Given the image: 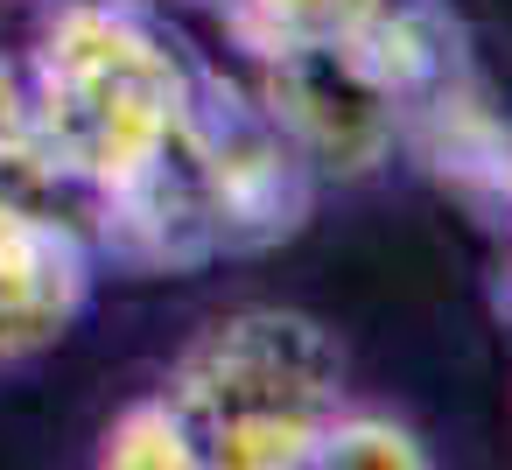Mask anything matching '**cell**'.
<instances>
[{"mask_svg": "<svg viewBox=\"0 0 512 470\" xmlns=\"http://www.w3.org/2000/svg\"><path fill=\"white\" fill-rule=\"evenodd\" d=\"M197 92L183 43L134 0H71L50 15L29 64V113L50 162L99 190L148 141H162Z\"/></svg>", "mask_w": 512, "mask_h": 470, "instance_id": "obj_1", "label": "cell"}, {"mask_svg": "<svg viewBox=\"0 0 512 470\" xmlns=\"http://www.w3.org/2000/svg\"><path fill=\"white\" fill-rule=\"evenodd\" d=\"M211 470H316V435L344 407V351L316 316H218L162 386Z\"/></svg>", "mask_w": 512, "mask_h": 470, "instance_id": "obj_2", "label": "cell"}, {"mask_svg": "<svg viewBox=\"0 0 512 470\" xmlns=\"http://www.w3.org/2000/svg\"><path fill=\"white\" fill-rule=\"evenodd\" d=\"M190 127H197L204 176H211L218 260L288 246L316 211V169L302 162L288 127L267 113V99L232 85V78H218V71H197Z\"/></svg>", "mask_w": 512, "mask_h": 470, "instance_id": "obj_3", "label": "cell"}, {"mask_svg": "<svg viewBox=\"0 0 512 470\" xmlns=\"http://www.w3.org/2000/svg\"><path fill=\"white\" fill-rule=\"evenodd\" d=\"M92 253L127 274H197L218 260V211L190 113L92 190Z\"/></svg>", "mask_w": 512, "mask_h": 470, "instance_id": "obj_4", "label": "cell"}, {"mask_svg": "<svg viewBox=\"0 0 512 470\" xmlns=\"http://www.w3.org/2000/svg\"><path fill=\"white\" fill-rule=\"evenodd\" d=\"M260 99L288 127V141L302 148L316 183H358V176L386 169L400 148V113L344 36L260 57Z\"/></svg>", "mask_w": 512, "mask_h": 470, "instance_id": "obj_5", "label": "cell"}, {"mask_svg": "<svg viewBox=\"0 0 512 470\" xmlns=\"http://www.w3.org/2000/svg\"><path fill=\"white\" fill-rule=\"evenodd\" d=\"M92 232L64 211L0 204V358L57 344L92 295Z\"/></svg>", "mask_w": 512, "mask_h": 470, "instance_id": "obj_6", "label": "cell"}, {"mask_svg": "<svg viewBox=\"0 0 512 470\" xmlns=\"http://www.w3.org/2000/svg\"><path fill=\"white\" fill-rule=\"evenodd\" d=\"M386 0H225V36L232 50H246L253 64L295 43H337L351 29H365Z\"/></svg>", "mask_w": 512, "mask_h": 470, "instance_id": "obj_7", "label": "cell"}, {"mask_svg": "<svg viewBox=\"0 0 512 470\" xmlns=\"http://www.w3.org/2000/svg\"><path fill=\"white\" fill-rule=\"evenodd\" d=\"M99 463H106V470H197L204 449H197L183 407H176L169 393H155V400H134V407L106 428Z\"/></svg>", "mask_w": 512, "mask_h": 470, "instance_id": "obj_8", "label": "cell"}, {"mask_svg": "<svg viewBox=\"0 0 512 470\" xmlns=\"http://www.w3.org/2000/svg\"><path fill=\"white\" fill-rule=\"evenodd\" d=\"M316 470H428V442L386 414H330L316 435Z\"/></svg>", "mask_w": 512, "mask_h": 470, "instance_id": "obj_9", "label": "cell"}, {"mask_svg": "<svg viewBox=\"0 0 512 470\" xmlns=\"http://www.w3.org/2000/svg\"><path fill=\"white\" fill-rule=\"evenodd\" d=\"M505 302H512V274H505Z\"/></svg>", "mask_w": 512, "mask_h": 470, "instance_id": "obj_10", "label": "cell"}]
</instances>
